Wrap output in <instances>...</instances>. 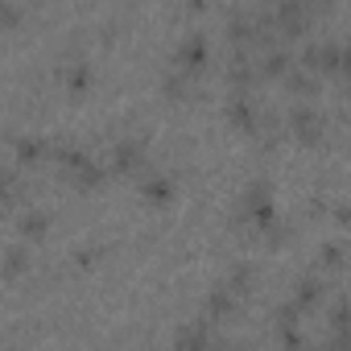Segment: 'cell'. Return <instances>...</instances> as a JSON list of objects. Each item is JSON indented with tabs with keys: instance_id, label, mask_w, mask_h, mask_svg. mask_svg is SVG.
I'll use <instances>...</instances> for the list:
<instances>
[{
	"instance_id": "6da1fadb",
	"label": "cell",
	"mask_w": 351,
	"mask_h": 351,
	"mask_svg": "<svg viewBox=\"0 0 351 351\" xmlns=\"http://www.w3.org/2000/svg\"><path fill=\"white\" fill-rule=\"evenodd\" d=\"M54 161H58V169H62L66 186H75V191H83V195H91V191H99V186L108 182V169H104L91 153H83V149H75V145H58V149H54Z\"/></svg>"
},
{
	"instance_id": "7a4b0ae2",
	"label": "cell",
	"mask_w": 351,
	"mask_h": 351,
	"mask_svg": "<svg viewBox=\"0 0 351 351\" xmlns=\"http://www.w3.org/2000/svg\"><path fill=\"white\" fill-rule=\"evenodd\" d=\"M285 128H289V136L298 141V145H306V149H314V145H322V136H326V116L314 108V104H293L289 108V116H285Z\"/></svg>"
},
{
	"instance_id": "3957f363",
	"label": "cell",
	"mask_w": 351,
	"mask_h": 351,
	"mask_svg": "<svg viewBox=\"0 0 351 351\" xmlns=\"http://www.w3.org/2000/svg\"><path fill=\"white\" fill-rule=\"evenodd\" d=\"M269 17H273V29H277V38H281V42L302 38V34L310 29V21H314V13H310L306 0H273Z\"/></svg>"
},
{
	"instance_id": "277c9868",
	"label": "cell",
	"mask_w": 351,
	"mask_h": 351,
	"mask_svg": "<svg viewBox=\"0 0 351 351\" xmlns=\"http://www.w3.org/2000/svg\"><path fill=\"white\" fill-rule=\"evenodd\" d=\"M223 116H228V124H232V128H240V132L256 136V128H261V116H265V108H261V104L252 99V91H232V99H228Z\"/></svg>"
},
{
	"instance_id": "5b68a950",
	"label": "cell",
	"mask_w": 351,
	"mask_h": 351,
	"mask_svg": "<svg viewBox=\"0 0 351 351\" xmlns=\"http://www.w3.org/2000/svg\"><path fill=\"white\" fill-rule=\"evenodd\" d=\"M339 62H343L339 42H314V46L302 50V66L314 71V75H339Z\"/></svg>"
},
{
	"instance_id": "8992f818",
	"label": "cell",
	"mask_w": 351,
	"mask_h": 351,
	"mask_svg": "<svg viewBox=\"0 0 351 351\" xmlns=\"http://www.w3.org/2000/svg\"><path fill=\"white\" fill-rule=\"evenodd\" d=\"M228 83L232 91H252L261 83V66H256V50H236L228 62Z\"/></svg>"
},
{
	"instance_id": "52a82bcc",
	"label": "cell",
	"mask_w": 351,
	"mask_h": 351,
	"mask_svg": "<svg viewBox=\"0 0 351 351\" xmlns=\"http://www.w3.org/2000/svg\"><path fill=\"white\" fill-rule=\"evenodd\" d=\"M173 66L191 71V75H203V66H207V38L203 34H186L178 42V50H173Z\"/></svg>"
},
{
	"instance_id": "ba28073f",
	"label": "cell",
	"mask_w": 351,
	"mask_h": 351,
	"mask_svg": "<svg viewBox=\"0 0 351 351\" xmlns=\"http://www.w3.org/2000/svg\"><path fill=\"white\" fill-rule=\"evenodd\" d=\"M145 161H149L145 141H120V145L112 149V169L124 173V178H132V173H145Z\"/></svg>"
},
{
	"instance_id": "9c48e42d",
	"label": "cell",
	"mask_w": 351,
	"mask_h": 351,
	"mask_svg": "<svg viewBox=\"0 0 351 351\" xmlns=\"http://www.w3.org/2000/svg\"><path fill=\"white\" fill-rule=\"evenodd\" d=\"M256 66H261V79H285V75L293 71V54L277 42V46L256 50Z\"/></svg>"
},
{
	"instance_id": "30bf717a",
	"label": "cell",
	"mask_w": 351,
	"mask_h": 351,
	"mask_svg": "<svg viewBox=\"0 0 351 351\" xmlns=\"http://www.w3.org/2000/svg\"><path fill=\"white\" fill-rule=\"evenodd\" d=\"M240 302H244V298H236V293H232V289L219 281V285L207 293V306H203V314H207L211 322H228V318H236V314H240Z\"/></svg>"
},
{
	"instance_id": "8fae6325",
	"label": "cell",
	"mask_w": 351,
	"mask_h": 351,
	"mask_svg": "<svg viewBox=\"0 0 351 351\" xmlns=\"http://www.w3.org/2000/svg\"><path fill=\"white\" fill-rule=\"evenodd\" d=\"M211 326H215V322H211V318L203 314V318H195V322H186V326L178 330V339H173V343H178V347H211V343H219Z\"/></svg>"
},
{
	"instance_id": "7c38bea8",
	"label": "cell",
	"mask_w": 351,
	"mask_h": 351,
	"mask_svg": "<svg viewBox=\"0 0 351 351\" xmlns=\"http://www.w3.org/2000/svg\"><path fill=\"white\" fill-rule=\"evenodd\" d=\"M322 293H326V285H322L314 273H306V277H298V281H293V298H289V302L306 314V310H314V306L322 302Z\"/></svg>"
},
{
	"instance_id": "4fadbf2b",
	"label": "cell",
	"mask_w": 351,
	"mask_h": 351,
	"mask_svg": "<svg viewBox=\"0 0 351 351\" xmlns=\"http://www.w3.org/2000/svg\"><path fill=\"white\" fill-rule=\"evenodd\" d=\"M195 79H199V75L173 66V75H165V79H161V95H165V99H173V104L195 99Z\"/></svg>"
},
{
	"instance_id": "5bb4252c",
	"label": "cell",
	"mask_w": 351,
	"mask_h": 351,
	"mask_svg": "<svg viewBox=\"0 0 351 351\" xmlns=\"http://www.w3.org/2000/svg\"><path fill=\"white\" fill-rule=\"evenodd\" d=\"M281 83H285V91H289L293 99H314V95L322 91V87H318V79H314V71H306V66H302V71L293 66Z\"/></svg>"
},
{
	"instance_id": "9a60e30c",
	"label": "cell",
	"mask_w": 351,
	"mask_h": 351,
	"mask_svg": "<svg viewBox=\"0 0 351 351\" xmlns=\"http://www.w3.org/2000/svg\"><path fill=\"white\" fill-rule=\"evenodd\" d=\"M50 153H54V145H50L46 136H25V141H17V165H42Z\"/></svg>"
},
{
	"instance_id": "2e32d148",
	"label": "cell",
	"mask_w": 351,
	"mask_h": 351,
	"mask_svg": "<svg viewBox=\"0 0 351 351\" xmlns=\"http://www.w3.org/2000/svg\"><path fill=\"white\" fill-rule=\"evenodd\" d=\"M62 83L71 87V95H87L91 91V83H95V71L87 66V62H66V71H62Z\"/></svg>"
},
{
	"instance_id": "e0dca14e",
	"label": "cell",
	"mask_w": 351,
	"mask_h": 351,
	"mask_svg": "<svg viewBox=\"0 0 351 351\" xmlns=\"http://www.w3.org/2000/svg\"><path fill=\"white\" fill-rule=\"evenodd\" d=\"M29 269H34V252H29L25 244L5 248V281H17V277H25Z\"/></svg>"
},
{
	"instance_id": "ac0fdd59",
	"label": "cell",
	"mask_w": 351,
	"mask_h": 351,
	"mask_svg": "<svg viewBox=\"0 0 351 351\" xmlns=\"http://www.w3.org/2000/svg\"><path fill=\"white\" fill-rule=\"evenodd\" d=\"M223 285H228L236 298H248V293H252V285H256V265H248V261L232 265V273L223 277Z\"/></svg>"
},
{
	"instance_id": "d6986e66",
	"label": "cell",
	"mask_w": 351,
	"mask_h": 351,
	"mask_svg": "<svg viewBox=\"0 0 351 351\" xmlns=\"http://www.w3.org/2000/svg\"><path fill=\"white\" fill-rule=\"evenodd\" d=\"M17 232H21V240H42V236L50 232V211H42V207L25 211V215L17 219Z\"/></svg>"
},
{
	"instance_id": "ffe728a7",
	"label": "cell",
	"mask_w": 351,
	"mask_h": 351,
	"mask_svg": "<svg viewBox=\"0 0 351 351\" xmlns=\"http://www.w3.org/2000/svg\"><path fill=\"white\" fill-rule=\"evenodd\" d=\"M0 199H5V211H13L21 203V169L17 165H5V173H0Z\"/></svg>"
},
{
	"instance_id": "44dd1931",
	"label": "cell",
	"mask_w": 351,
	"mask_h": 351,
	"mask_svg": "<svg viewBox=\"0 0 351 351\" xmlns=\"http://www.w3.org/2000/svg\"><path fill=\"white\" fill-rule=\"evenodd\" d=\"M141 199H145V203H153V207H161V203H169V199H173V182H169V178H145Z\"/></svg>"
},
{
	"instance_id": "7402d4cb",
	"label": "cell",
	"mask_w": 351,
	"mask_h": 351,
	"mask_svg": "<svg viewBox=\"0 0 351 351\" xmlns=\"http://www.w3.org/2000/svg\"><path fill=\"white\" fill-rule=\"evenodd\" d=\"M351 326V298H335L330 302V330Z\"/></svg>"
},
{
	"instance_id": "603a6c76",
	"label": "cell",
	"mask_w": 351,
	"mask_h": 351,
	"mask_svg": "<svg viewBox=\"0 0 351 351\" xmlns=\"http://www.w3.org/2000/svg\"><path fill=\"white\" fill-rule=\"evenodd\" d=\"M21 5H17V0H0V25H5V29H21Z\"/></svg>"
},
{
	"instance_id": "cb8c5ba5",
	"label": "cell",
	"mask_w": 351,
	"mask_h": 351,
	"mask_svg": "<svg viewBox=\"0 0 351 351\" xmlns=\"http://www.w3.org/2000/svg\"><path fill=\"white\" fill-rule=\"evenodd\" d=\"M343 252H347L343 244H322V248H318V265H322V269H339V265L347 261Z\"/></svg>"
},
{
	"instance_id": "d4e9b609",
	"label": "cell",
	"mask_w": 351,
	"mask_h": 351,
	"mask_svg": "<svg viewBox=\"0 0 351 351\" xmlns=\"http://www.w3.org/2000/svg\"><path fill=\"white\" fill-rule=\"evenodd\" d=\"M330 347H343V351H351V326H339V330H330Z\"/></svg>"
},
{
	"instance_id": "484cf974",
	"label": "cell",
	"mask_w": 351,
	"mask_h": 351,
	"mask_svg": "<svg viewBox=\"0 0 351 351\" xmlns=\"http://www.w3.org/2000/svg\"><path fill=\"white\" fill-rule=\"evenodd\" d=\"M306 5H310V13H314V17H322V13H330V9H335V0H306Z\"/></svg>"
},
{
	"instance_id": "4316f807",
	"label": "cell",
	"mask_w": 351,
	"mask_h": 351,
	"mask_svg": "<svg viewBox=\"0 0 351 351\" xmlns=\"http://www.w3.org/2000/svg\"><path fill=\"white\" fill-rule=\"evenodd\" d=\"M339 79H351V42L343 46V62H339Z\"/></svg>"
},
{
	"instance_id": "83f0119b",
	"label": "cell",
	"mask_w": 351,
	"mask_h": 351,
	"mask_svg": "<svg viewBox=\"0 0 351 351\" xmlns=\"http://www.w3.org/2000/svg\"><path fill=\"white\" fill-rule=\"evenodd\" d=\"M335 219H339L343 228H351V203H339V207H335Z\"/></svg>"
},
{
	"instance_id": "f1b7e54d",
	"label": "cell",
	"mask_w": 351,
	"mask_h": 351,
	"mask_svg": "<svg viewBox=\"0 0 351 351\" xmlns=\"http://www.w3.org/2000/svg\"><path fill=\"white\" fill-rule=\"evenodd\" d=\"M347 99H351V79H347Z\"/></svg>"
}]
</instances>
